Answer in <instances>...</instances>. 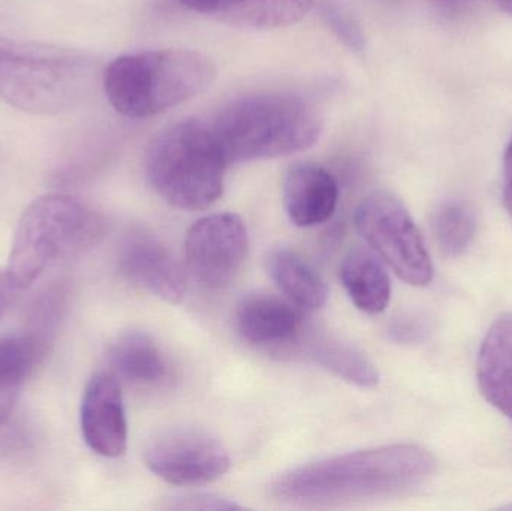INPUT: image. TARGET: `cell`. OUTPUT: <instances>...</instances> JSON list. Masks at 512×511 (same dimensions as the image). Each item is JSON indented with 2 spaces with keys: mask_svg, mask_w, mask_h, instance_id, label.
<instances>
[{
  "mask_svg": "<svg viewBox=\"0 0 512 511\" xmlns=\"http://www.w3.org/2000/svg\"><path fill=\"white\" fill-rule=\"evenodd\" d=\"M432 453L415 444H394L346 453L283 473L271 495L294 507H339L387 500L426 485L436 473Z\"/></svg>",
  "mask_w": 512,
  "mask_h": 511,
  "instance_id": "cell-1",
  "label": "cell"
},
{
  "mask_svg": "<svg viewBox=\"0 0 512 511\" xmlns=\"http://www.w3.org/2000/svg\"><path fill=\"white\" fill-rule=\"evenodd\" d=\"M209 123L228 165L304 152L324 131L321 111L313 102L279 92L234 99Z\"/></svg>",
  "mask_w": 512,
  "mask_h": 511,
  "instance_id": "cell-2",
  "label": "cell"
},
{
  "mask_svg": "<svg viewBox=\"0 0 512 511\" xmlns=\"http://www.w3.org/2000/svg\"><path fill=\"white\" fill-rule=\"evenodd\" d=\"M216 77L215 62L200 51H140L117 57L107 66L104 90L117 113L149 119L207 92Z\"/></svg>",
  "mask_w": 512,
  "mask_h": 511,
  "instance_id": "cell-3",
  "label": "cell"
},
{
  "mask_svg": "<svg viewBox=\"0 0 512 511\" xmlns=\"http://www.w3.org/2000/svg\"><path fill=\"white\" fill-rule=\"evenodd\" d=\"M95 74V62L86 53L0 35V99L18 110H71L86 98Z\"/></svg>",
  "mask_w": 512,
  "mask_h": 511,
  "instance_id": "cell-4",
  "label": "cell"
},
{
  "mask_svg": "<svg viewBox=\"0 0 512 511\" xmlns=\"http://www.w3.org/2000/svg\"><path fill=\"white\" fill-rule=\"evenodd\" d=\"M105 221L92 207L69 195L33 201L18 222L6 275L15 290L32 287L48 270L98 245Z\"/></svg>",
  "mask_w": 512,
  "mask_h": 511,
  "instance_id": "cell-5",
  "label": "cell"
},
{
  "mask_svg": "<svg viewBox=\"0 0 512 511\" xmlns=\"http://www.w3.org/2000/svg\"><path fill=\"white\" fill-rule=\"evenodd\" d=\"M227 168L209 120L183 119L167 126L146 153L150 185L177 209L212 207L224 194Z\"/></svg>",
  "mask_w": 512,
  "mask_h": 511,
  "instance_id": "cell-6",
  "label": "cell"
},
{
  "mask_svg": "<svg viewBox=\"0 0 512 511\" xmlns=\"http://www.w3.org/2000/svg\"><path fill=\"white\" fill-rule=\"evenodd\" d=\"M355 227L375 254L406 284L426 287L433 264L420 230L399 198L373 192L355 212Z\"/></svg>",
  "mask_w": 512,
  "mask_h": 511,
  "instance_id": "cell-7",
  "label": "cell"
},
{
  "mask_svg": "<svg viewBox=\"0 0 512 511\" xmlns=\"http://www.w3.org/2000/svg\"><path fill=\"white\" fill-rule=\"evenodd\" d=\"M144 461L156 477L182 488L209 485L231 467L224 444L198 429H176L159 435L147 447Z\"/></svg>",
  "mask_w": 512,
  "mask_h": 511,
  "instance_id": "cell-8",
  "label": "cell"
},
{
  "mask_svg": "<svg viewBox=\"0 0 512 511\" xmlns=\"http://www.w3.org/2000/svg\"><path fill=\"white\" fill-rule=\"evenodd\" d=\"M186 264L207 290H222L239 275L249 252L245 222L234 213H215L195 222L186 236Z\"/></svg>",
  "mask_w": 512,
  "mask_h": 511,
  "instance_id": "cell-9",
  "label": "cell"
},
{
  "mask_svg": "<svg viewBox=\"0 0 512 511\" xmlns=\"http://www.w3.org/2000/svg\"><path fill=\"white\" fill-rule=\"evenodd\" d=\"M236 326L249 345L279 356L301 350L306 339V324L298 308L267 294H252L239 303Z\"/></svg>",
  "mask_w": 512,
  "mask_h": 511,
  "instance_id": "cell-10",
  "label": "cell"
},
{
  "mask_svg": "<svg viewBox=\"0 0 512 511\" xmlns=\"http://www.w3.org/2000/svg\"><path fill=\"white\" fill-rule=\"evenodd\" d=\"M81 432L96 455L120 458L128 449V422L122 387L114 375L101 372L87 383L81 401Z\"/></svg>",
  "mask_w": 512,
  "mask_h": 511,
  "instance_id": "cell-11",
  "label": "cell"
},
{
  "mask_svg": "<svg viewBox=\"0 0 512 511\" xmlns=\"http://www.w3.org/2000/svg\"><path fill=\"white\" fill-rule=\"evenodd\" d=\"M123 275L143 290L168 303L182 302L185 275L167 246L149 234H135L123 245L119 258Z\"/></svg>",
  "mask_w": 512,
  "mask_h": 511,
  "instance_id": "cell-12",
  "label": "cell"
},
{
  "mask_svg": "<svg viewBox=\"0 0 512 511\" xmlns=\"http://www.w3.org/2000/svg\"><path fill=\"white\" fill-rule=\"evenodd\" d=\"M282 198L292 224L300 228L318 227L330 221L336 212L339 185L322 165L298 162L283 177Z\"/></svg>",
  "mask_w": 512,
  "mask_h": 511,
  "instance_id": "cell-13",
  "label": "cell"
},
{
  "mask_svg": "<svg viewBox=\"0 0 512 511\" xmlns=\"http://www.w3.org/2000/svg\"><path fill=\"white\" fill-rule=\"evenodd\" d=\"M186 8L219 23L252 30L279 29L303 20L313 0H180Z\"/></svg>",
  "mask_w": 512,
  "mask_h": 511,
  "instance_id": "cell-14",
  "label": "cell"
},
{
  "mask_svg": "<svg viewBox=\"0 0 512 511\" xmlns=\"http://www.w3.org/2000/svg\"><path fill=\"white\" fill-rule=\"evenodd\" d=\"M477 375L486 401L512 422V314L502 315L487 332Z\"/></svg>",
  "mask_w": 512,
  "mask_h": 511,
  "instance_id": "cell-15",
  "label": "cell"
},
{
  "mask_svg": "<svg viewBox=\"0 0 512 511\" xmlns=\"http://www.w3.org/2000/svg\"><path fill=\"white\" fill-rule=\"evenodd\" d=\"M340 281L351 302L364 314L378 315L391 299V281L381 258L367 248L351 249L340 266Z\"/></svg>",
  "mask_w": 512,
  "mask_h": 511,
  "instance_id": "cell-16",
  "label": "cell"
},
{
  "mask_svg": "<svg viewBox=\"0 0 512 511\" xmlns=\"http://www.w3.org/2000/svg\"><path fill=\"white\" fill-rule=\"evenodd\" d=\"M271 281L288 297L292 305L304 311H316L327 302L328 290L315 267L291 249H274L265 260Z\"/></svg>",
  "mask_w": 512,
  "mask_h": 511,
  "instance_id": "cell-17",
  "label": "cell"
},
{
  "mask_svg": "<svg viewBox=\"0 0 512 511\" xmlns=\"http://www.w3.org/2000/svg\"><path fill=\"white\" fill-rule=\"evenodd\" d=\"M114 371L129 383L156 386L170 375V365L155 339L140 330L122 333L108 351Z\"/></svg>",
  "mask_w": 512,
  "mask_h": 511,
  "instance_id": "cell-18",
  "label": "cell"
},
{
  "mask_svg": "<svg viewBox=\"0 0 512 511\" xmlns=\"http://www.w3.org/2000/svg\"><path fill=\"white\" fill-rule=\"evenodd\" d=\"M41 353V342L35 336H0V425L11 417Z\"/></svg>",
  "mask_w": 512,
  "mask_h": 511,
  "instance_id": "cell-19",
  "label": "cell"
},
{
  "mask_svg": "<svg viewBox=\"0 0 512 511\" xmlns=\"http://www.w3.org/2000/svg\"><path fill=\"white\" fill-rule=\"evenodd\" d=\"M304 351L331 374L354 386L369 389L379 383V372L366 354L330 336L304 339Z\"/></svg>",
  "mask_w": 512,
  "mask_h": 511,
  "instance_id": "cell-20",
  "label": "cell"
},
{
  "mask_svg": "<svg viewBox=\"0 0 512 511\" xmlns=\"http://www.w3.org/2000/svg\"><path fill=\"white\" fill-rule=\"evenodd\" d=\"M433 228L442 251L450 257H459L465 254L474 242L477 234V215L465 201H448L436 213Z\"/></svg>",
  "mask_w": 512,
  "mask_h": 511,
  "instance_id": "cell-21",
  "label": "cell"
},
{
  "mask_svg": "<svg viewBox=\"0 0 512 511\" xmlns=\"http://www.w3.org/2000/svg\"><path fill=\"white\" fill-rule=\"evenodd\" d=\"M435 321L424 312H405L388 326V338L400 345L423 344L432 336Z\"/></svg>",
  "mask_w": 512,
  "mask_h": 511,
  "instance_id": "cell-22",
  "label": "cell"
},
{
  "mask_svg": "<svg viewBox=\"0 0 512 511\" xmlns=\"http://www.w3.org/2000/svg\"><path fill=\"white\" fill-rule=\"evenodd\" d=\"M165 510H189V511H231L242 510L243 506L236 501L228 498L218 497V495H182V497H173L167 500V504L162 506Z\"/></svg>",
  "mask_w": 512,
  "mask_h": 511,
  "instance_id": "cell-23",
  "label": "cell"
},
{
  "mask_svg": "<svg viewBox=\"0 0 512 511\" xmlns=\"http://www.w3.org/2000/svg\"><path fill=\"white\" fill-rule=\"evenodd\" d=\"M504 203L512 218V138L504 156Z\"/></svg>",
  "mask_w": 512,
  "mask_h": 511,
  "instance_id": "cell-24",
  "label": "cell"
},
{
  "mask_svg": "<svg viewBox=\"0 0 512 511\" xmlns=\"http://www.w3.org/2000/svg\"><path fill=\"white\" fill-rule=\"evenodd\" d=\"M14 290L15 288L9 282L6 272H0V318L3 317L6 309H8L9 302H11V294Z\"/></svg>",
  "mask_w": 512,
  "mask_h": 511,
  "instance_id": "cell-25",
  "label": "cell"
},
{
  "mask_svg": "<svg viewBox=\"0 0 512 511\" xmlns=\"http://www.w3.org/2000/svg\"><path fill=\"white\" fill-rule=\"evenodd\" d=\"M496 2L501 6L502 11L507 12L512 17V0H496Z\"/></svg>",
  "mask_w": 512,
  "mask_h": 511,
  "instance_id": "cell-26",
  "label": "cell"
},
{
  "mask_svg": "<svg viewBox=\"0 0 512 511\" xmlns=\"http://www.w3.org/2000/svg\"><path fill=\"white\" fill-rule=\"evenodd\" d=\"M504 510H512V504H508V506L502 507Z\"/></svg>",
  "mask_w": 512,
  "mask_h": 511,
  "instance_id": "cell-27",
  "label": "cell"
}]
</instances>
